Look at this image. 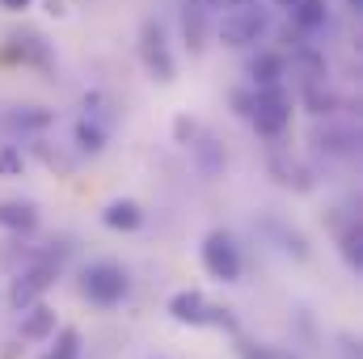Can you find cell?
I'll return each mask as SVG.
<instances>
[{
	"mask_svg": "<svg viewBox=\"0 0 363 359\" xmlns=\"http://www.w3.org/2000/svg\"><path fill=\"white\" fill-rule=\"evenodd\" d=\"M250 118H254V127H258L262 136H283L287 123H291V97H287V89H283V85L258 89L254 101H250Z\"/></svg>",
	"mask_w": 363,
	"mask_h": 359,
	"instance_id": "obj_1",
	"label": "cell"
},
{
	"mask_svg": "<svg viewBox=\"0 0 363 359\" xmlns=\"http://www.w3.org/2000/svg\"><path fill=\"white\" fill-rule=\"evenodd\" d=\"M140 60L152 72V81H161V85H169L178 77V64H174V51H169V38H165L161 21H144V30H140Z\"/></svg>",
	"mask_w": 363,
	"mask_h": 359,
	"instance_id": "obj_2",
	"label": "cell"
},
{
	"mask_svg": "<svg viewBox=\"0 0 363 359\" xmlns=\"http://www.w3.org/2000/svg\"><path fill=\"white\" fill-rule=\"evenodd\" d=\"M267 34V13L254 9V4H241V9H228L224 21H220V43L224 47H250Z\"/></svg>",
	"mask_w": 363,
	"mask_h": 359,
	"instance_id": "obj_3",
	"label": "cell"
},
{
	"mask_svg": "<svg viewBox=\"0 0 363 359\" xmlns=\"http://www.w3.org/2000/svg\"><path fill=\"white\" fill-rule=\"evenodd\" d=\"M169 317L182 321V326H224V330H233L228 309L207 304V296H203V292H178V296L169 300Z\"/></svg>",
	"mask_w": 363,
	"mask_h": 359,
	"instance_id": "obj_4",
	"label": "cell"
},
{
	"mask_svg": "<svg viewBox=\"0 0 363 359\" xmlns=\"http://www.w3.org/2000/svg\"><path fill=\"white\" fill-rule=\"evenodd\" d=\"M81 287H85V296L93 304H118L127 296V275L114 263H97V267H89L81 275Z\"/></svg>",
	"mask_w": 363,
	"mask_h": 359,
	"instance_id": "obj_5",
	"label": "cell"
},
{
	"mask_svg": "<svg viewBox=\"0 0 363 359\" xmlns=\"http://www.w3.org/2000/svg\"><path fill=\"white\" fill-rule=\"evenodd\" d=\"M203 267L211 270L216 279L233 283V279L241 275V254H237V241H233L228 233H207V241H203Z\"/></svg>",
	"mask_w": 363,
	"mask_h": 359,
	"instance_id": "obj_6",
	"label": "cell"
},
{
	"mask_svg": "<svg viewBox=\"0 0 363 359\" xmlns=\"http://www.w3.org/2000/svg\"><path fill=\"white\" fill-rule=\"evenodd\" d=\"M51 283H55V263H38V267H30L26 275H17V283H13L9 300H13L17 309H26V304H34Z\"/></svg>",
	"mask_w": 363,
	"mask_h": 359,
	"instance_id": "obj_7",
	"label": "cell"
},
{
	"mask_svg": "<svg viewBox=\"0 0 363 359\" xmlns=\"http://www.w3.org/2000/svg\"><path fill=\"white\" fill-rule=\"evenodd\" d=\"M4 60H21V64H38V68H51V47L43 34L26 30V34H13L9 47H4Z\"/></svg>",
	"mask_w": 363,
	"mask_h": 359,
	"instance_id": "obj_8",
	"label": "cell"
},
{
	"mask_svg": "<svg viewBox=\"0 0 363 359\" xmlns=\"http://www.w3.org/2000/svg\"><path fill=\"white\" fill-rule=\"evenodd\" d=\"M207 17H211V4L207 0H186L182 4V34H186V47L194 55L207 47Z\"/></svg>",
	"mask_w": 363,
	"mask_h": 359,
	"instance_id": "obj_9",
	"label": "cell"
},
{
	"mask_svg": "<svg viewBox=\"0 0 363 359\" xmlns=\"http://www.w3.org/2000/svg\"><path fill=\"white\" fill-rule=\"evenodd\" d=\"M106 228H118V233H135L140 224H144V211H140V203H131V199H114L110 207H106Z\"/></svg>",
	"mask_w": 363,
	"mask_h": 359,
	"instance_id": "obj_10",
	"label": "cell"
},
{
	"mask_svg": "<svg viewBox=\"0 0 363 359\" xmlns=\"http://www.w3.org/2000/svg\"><path fill=\"white\" fill-rule=\"evenodd\" d=\"M34 224H38V211H34V203H21V199H9V203H0V228L30 233Z\"/></svg>",
	"mask_w": 363,
	"mask_h": 359,
	"instance_id": "obj_11",
	"label": "cell"
},
{
	"mask_svg": "<svg viewBox=\"0 0 363 359\" xmlns=\"http://www.w3.org/2000/svg\"><path fill=\"white\" fill-rule=\"evenodd\" d=\"M283 72H287V60H283V55H274V51L258 55V60H254V68H250V77H254V85H258V89L279 85V81H283Z\"/></svg>",
	"mask_w": 363,
	"mask_h": 359,
	"instance_id": "obj_12",
	"label": "cell"
},
{
	"mask_svg": "<svg viewBox=\"0 0 363 359\" xmlns=\"http://www.w3.org/2000/svg\"><path fill=\"white\" fill-rule=\"evenodd\" d=\"M4 123L13 131H43L51 123V110H43V106H17L13 114H4Z\"/></svg>",
	"mask_w": 363,
	"mask_h": 359,
	"instance_id": "obj_13",
	"label": "cell"
},
{
	"mask_svg": "<svg viewBox=\"0 0 363 359\" xmlns=\"http://www.w3.org/2000/svg\"><path fill=\"white\" fill-rule=\"evenodd\" d=\"M55 334V313L47 309V304H38V309H30V317L21 321V338H30V343H38V338H51Z\"/></svg>",
	"mask_w": 363,
	"mask_h": 359,
	"instance_id": "obj_14",
	"label": "cell"
},
{
	"mask_svg": "<svg viewBox=\"0 0 363 359\" xmlns=\"http://www.w3.org/2000/svg\"><path fill=\"white\" fill-rule=\"evenodd\" d=\"M291 17H296L300 30H317V26H325L330 4H325V0H296V4H291Z\"/></svg>",
	"mask_w": 363,
	"mask_h": 359,
	"instance_id": "obj_15",
	"label": "cell"
},
{
	"mask_svg": "<svg viewBox=\"0 0 363 359\" xmlns=\"http://www.w3.org/2000/svg\"><path fill=\"white\" fill-rule=\"evenodd\" d=\"M106 123H97L89 114H81V123H77V144H81V153H101V144H106Z\"/></svg>",
	"mask_w": 363,
	"mask_h": 359,
	"instance_id": "obj_16",
	"label": "cell"
},
{
	"mask_svg": "<svg viewBox=\"0 0 363 359\" xmlns=\"http://www.w3.org/2000/svg\"><path fill=\"white\" fill-rule=\"evenodd\" d=\"M77 355H81V334H77L72 326H64V330L55 334V347L43 359H77Z\"/></svg>",
	"mask_w": 363,
	"mask_h": 359,
	"instance_id": "obj_17",
	"label": "cell"
},
{
	"mask_svg": "<svg viewBox=\"0 0 363 359\" xmlns=\"http://www.w3.org/2000/svg\"><path fill=\"white\" fill-rule=\"evenodd\" d=\"M342 254H347V263H351L355 270L363 267V228L359 224H351V228L342 233Z\"/></svg>",
	"mask_w": 363,
	"mask_h": 359,
	"instance_id": "obj_18",
	"label": "cell"
},
{
	"mask_svg": "<svg viewBox=\"0 0 363 359\" xmlns=\"http://www.w3.org/2000/svg\"><path fill=\"white\" fill-rule=\"evenodd\" d=\"M237 351H241V359H300L291 351H283V347H262V343H241Z\"/></svg>",
	"mask_w": 363,
	"mask_h": 359,
	"instance_id": "obj_19",
	"label": "cell"
},
{
	"mask_svg": "<svg viewBox=\"0 0 363 359\" xmlns=\"http://www.w3.org/2000/svg\"><path fill=\"white\" fill-rule=\"evenodd\" d=\"M199 157H203V174H207V178H211V174H220L224 157L216 153V140H203V144H199Z\"/></svg>",
	"mask_w": 363,
	"mask_h": 359,
	"instance_id": "obj_20",
	"label": "cell"
},
{
	"mask_svg": "<svg viewBox=\"0 0 363 359\" xmlns=\"http://www.w3.org/2000/svg\"><path fill=\"white\" fill-rule=\"evenodd\" d=\"M0 174H21V153L17 148H0Z\"/></svg>",
	"mask_w": 363,
	"mask_h": 359,
	"instance_id": "obj_21",
	"label": "cell"
},
{
	"mask_svg": "<svg viewBox=\"0 0 363 359\" xmlns=\"http://www.w3.org/2000/svg\"><path fill=\"white\" fill-rule=\"evenodd\" d=\"M233 101H237V114H250V101H254V97H250V93H233Z\"/></svg>",
	"mask_w": 363,
	"mask_h": 359,
	"instance_id": "obj_22",
	"label": "cell"
},
{
	"mask_svg": "<svg viewBox=\"0 0 363 359\" xmlns=\"http://www.w3.org/2000/svg\"><path fill=\"white\" fill-rule=\"evenodd\" d=\"M34 0H0V9H9V13H21V9H30Z\"/></svg>",
	"mask_w": 363,
	"mask_h": 359,
	"instance_id": "obj_23",
	"label": "cell"
},
{
	"mask_svg": "<svg viewBox=\"0 0 363 359\" xmlns=\"http://www.w3.org/2000/svg\"><path fill=\"white\" fill-rule=\"evenodd\" d=\"M211 9H241V4H254V0H207Z\"/></svg>",
	"mask_w": 363,
	"mask_h": 359,
	"instance_id": "obj_24",
	"label": "cell"
},
{
	"mask_svg": "<svg viewBox=\"0 0 363 359\" xmlns=\"http://www.w3.org/2000/svg\"><path fill=\"white\" fill-rule=\"evenodd\" d=\"M174 131H178V140H186V136H194V127H190L186 118H178V127H174Z\"/></svg>",
	"mask_w": 363,
	"mask_h": 359,
	"instance_id": "obj_25",
	"label": "cell"
},
{
	"mask_svg": "<svg viewBox=\"0 0 363 359\" xmlns=\"http://www.w3.org/2000/svg\"><path fill=\"white\" fill-rule=\"evenodd\" d=\"M274 4H279V9H291V4H296V0H274Z\"/></svg>",
	"mask_w": 363,
	"mask_h": 359,
	"instance_id": "obj_26",
	"label": "cell"
},
{
	"mask_svg": "<svg viewBox=\"0 0 363 359\" xmlns=\"http://www.w3.org/2000/svg\"><path fill=\"white\" fill-rule=\"evenodd\" d=\"M347 9H363V0H347Z\"/></svg>",
	"mask_w": 363,
	"mask_h": 359,
	"instance_id": "obj_27",
	"label": "cell"
}]
</instances>
